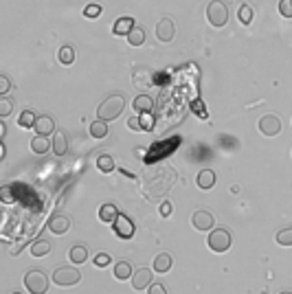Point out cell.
<instances>
[{
  "instance_id": "cell-18",
  "label": "cell",
  "mask_w": 292,
  "mask_h": 294,
  "mask_svg": "<svg viewBox=\"0 0 292 294\" xmlns=\"http://www.w3.org/2000/svg\"><path fill=\"white\" fill-rule=\"evenodd\" d=\"M68 152V136L64 132H55L53 134V154L55 156H64Z\"/></svg>"
},
{
  "instance_id": "cell-7",
  "label": "cell",
  "mask_w": 292,
  "mask_h": 294,
  "mask_svg": "<svg viewBox=\"0 0 292 294\" xmlns=\"http://www.w3.org/2000/svg\"><path fill=\"white\" fill-rule=\"evenodd\" d=\"M257 127L264 136H277L281 132V119L275 117V114H264V117L259 119Z\"/></svg>"
},
{
  "instance_id": "cell-12",
  "label": "cell",
  "mask_w": 292,
  "mask_h": 294,
  "mask_svg": "<svg viewBox=\"0 0 292 294\" xmlns=\"http://www.w3.org/2000/svg\"><path fill=\"white\" fill-rule=\"evenodd\" d=\"M35 134L40 136H48V134H53L55 132V119L53 117H48V114H40L38 121H35Z\"/></svg>"
},
{
  "instance_id": "cell-22",
  "label": "cell",
  "mask_w": 292,
  "mask_h": 294,
  "mask_svg": "<svg viewBox=\"0 0 292 294\" xmlns=\"http://www.w3.org/2000/svg\"><path fill=\"white\" fill-rule=\"evenodd\" d=\"M51 141H48V136H33V141H31V152L33 154H46L48 150H51Z\"/></svg>"
},
{
  "instance_id": "cell-2",
  "label": "cell",
  "mask_w": 292,
  "mask_h": 294,
  "mask_svg": "<svg viewBox=\"0 0 292 294\" xmlns=\"http://www.w3.org/2000/svg\"><path fill=\"white\" fill-rule=\"evenodd\" d=\"M207 20L211 27L222 29L226 22H229V7H226L222 0H211L207 5Z\"/></svg>"
},
{
  "instance_id": "cell-28",
  "label": "cell",
  "mask_w": 292,
  "mask_h": 294,
  "mask_svg": "<svg viewBox=\"0 0 292 294\" xmlns=\"http://www.w3.org/2000/svg\"><path fill=\"white\" fill-rule=\"evenodd\" d=\"M35 121H38V117H35L33 110H24L20 117H18V125L24 127V130H31V127L35 125Z\"/></svg>"
},
{
  "instance_id": "cell-40",
  "label": "cell",
  "mask_w": 292,
  "mask_h": 294,
  "mask_svg": "<svg viewBox=\"0 0 292 294\" xmlns=\"http://www.w3.org/2000/svg\"><path fill=\"white\" fill-rule=\"evenodd\" d=\"M3 198H5L7 204L13 202V200H11V189H9V187H5V189H3Z\"/></svg>"
},
{
  "instance_id": "cell-33",
  "label": "cell",
  "mask_w": 292,
  "mask_h": 294,
  "mask_svg": "<svg viewBox=\"0 0 292 294\" xmlns=\"http://www.w3.org/2000/svg\"><path fill=\"white\" fill-rule=\"evenodd\" d=\"M277 9L283 18H292V0H279Z\"/></svg>"
},
{
  "instance_id": "cell-6",
  "label": "cell",
  "mask_w": 292,
  "mask_h": 294,
  "mask_svg": "<svg viewBox=\"0 0 292 294\" xmlns=\"http://www.w3.org/2000/svg\"><path fill=\"white\" fill-rule=\"evenodd\" d=\"M112 228H115V235L119 240H132L134 237V233H136V226L134 222L130 219L127 215H121L115 219V224H112Z\"/></svg>"
},
{
  "instance_id": "cell-30",
  "label": "cell",
  "mask_w": 292,
  "mask_h": 294,
  "mask_svg": "<svg viewBox=\"0 0 292 294\" xmlns=\"http://www.w3.org/2000/svg\"><path fill=\"white\" fill-rule=\"evenodd\" d=\"M238 18H240V22L244 24V27H248V24L253 22V7H250V5H242L240 11H238Z\"/></svg>"
},
{
  "instance_id": "cell-9",
  "label": "cell",
  "mask_w": 292,
  "mask_h": 294,
  "mask_svg": "<svg viewBox=\"0 0 292 294\" xmlns=\"http://www.w3.org/2000/svg\"><path fill=\"white\" fill-rule=\"evenodd\" d=\"M156 38H158V42H172V40L176 38V24L169 20V18H163V20H158L156 24Z\"/></svg>"
},
{
  "instance_id": "cell-34",
  "label": "cell",
  "mask_w": 292,
  "mask_h": 294,
  "mask_svg": "<svg viewBox=\"0 0 292 294\" xmlns=\"http://www.w3.org/2000/svg\"><path fill=\"white\" fill-rule=\"evenodd\" d=\"M84 15H86V18H99V15H101V7L99 5H97V3H90V5H88L86 7V9H84Z\"/></svg>"
},
{
  "instance_id": "cell-23",
  "label": "cell",
  "mask_w": 292,
  "mask_h": 294,
  "mask_svg": "<svg viewBox=\"0 0 292 294\" xmlns=\"http://www.w3.org/2000/svg\"><path fill=\"white\" fill-rule=\"evenodd\" d=\"M132 266H130V261H117L115 264V277L119 281H125V279H132Z\"/></svg>"
},
{
  "instance_id": "cell-16",
  "label": "cell",
  "mask_w": 292,
  "mask_h": 294,
  "mask_svg": "<svg viewBox=\"0 0 292 294\" xmlns=\"http://www.w3.org/2000/svg\"><path fill=\"white\" fill-rule=\"evenodd\" d=\"M198 187L202 191H209V189H213L215 187V171L213 169H202L200 174H198Z\"/></svg>"
},
{
  "instance_id": "cell-20",
  "label": "cell",
  "mask_w": 292,
  "mask_h": 294,
  "mask_svg": "<svg viewBox=\"0 0 292 294\" xmlns=\"http://www.w3.org/2000/svg\"><path fill=\"white\" fill-rule=\"evenodd\" d=\"M148 77H152V72L148 68H139V70L134 72V86L139 88V90H148V88L154 84V81L148 79Z\"/></svg>"
},
{
  "instance_id": "cell-39",
  "label": "cell",
  "mask_w": 292,
  "mask_h": 294,
  "mask_svg": "<svg viewBox=\"0 0 292 294\" xmlns=\"http://www.w3.org/2000/svg\"><path fill=\"white\" fill-rule=\"evenodd\" d=\"M141 121H143V127H145V132L152 127V121H150V114H141Z\"/></svg>"
},
{
  "instance_id": "cell-42",
  "label": "cell",
  "mask_w": 292,
  "mask_h": 294,
  "mask_svg": "<svg viewBox=\"0 0 292 294\" xmlns=\"http://www.w3.org/2000/svg\"><path fill=\"white\" fill-rule=\"evenodd\" d=\"M279 294H292V292H288V290H286V292H279Z\"/></svg>"
},
{
  "instance_id": "cell-19",
  "label": "cell",
  "mask_w": 292,
  "mask_h": 294,
  "mask_svg": "<svg viewBox=\"0 0 292 294\" xmlns=\"http://www.w3.org/2000/svg\"><path fill=\"white\" fill-rule=\"evenodd\" d=\"M136 27L134 24V20L132 18H117V22H115V27H112V33L115 35H130V31H132Z\"/></svg>"
},
{
  "instance_id": "cell-17",
  "label": "cell",
  "mask_w": 292,
  "mask_h": 294,
  "mask_svg": "<svg viewBox=\"0 0 292 294\" xmlns=\"http://www.w3.org/2000/svg\"><path fill=\"white\" fill-rule=\"evenodd\" d=\"M88 132H90L93 138H97V141H101V138L108 136L110 132V127H108V121H101V119H97L90 123V127H88Z\"/></svg>"
},
{
  "instance_id": "cell-38",
  "label": "cell",
  "mask_w": 292,
  "mask_h": 294,
  "mask_svg": "<svg viewBox=\"0 0 292 294\" xmlns=\"http://www.w3.org/2000/svg\"><path fill=\"white\" fill-rule=\"evenodd\" d=\"M160 215H163V217L172 215V202H163V204H160Z\"/></svg>"
},
{
  "instance_id": "cell-24",
  "label": "cell",
  "mask_w": 292,
  "mask_h": 294,
  "mask_svg": "<svg viewBox=\"0 0 292 294\" xmlns=\"http://www.w3.org/2000/svg\"><path fill=\"white\" fill-rule=\"evenodd\" d=\"M115 158L110 156V154H101L99 158H97V169L101 171V174H112L115 171Z\"/></svg>"
},
{
  "instance_id": "cell-15",
  "label": "cell",
  "mask_w": 292,
  "mask_h": 294,
  "mask_svg": "<svg viewBox=\"0 0 292 294\" xmlns=\"http://www.w3.org/2000/svg\"><path fill=\"white\" fill-rule=\"evenodd\" d=\"M117 217H119V211H117L115 204H112V202L101 204V209H99V222H103V224H115Z\"/></svg>"
},
{
  "instance_id": "cell-43",
  "label": "cell",
  "mask_w": 292,
  "mask_h": 294,
  "mask_svg": "<svg viewBox=\"0 0 292 294\" xmlns=\"http://www.w3.org/2000/svg\"><path fill=\"white\" fill-rule=\"evenodd\" d=\"M13 294H22V292H13Z\"/></svg>"
},
{
  "instance_id": "cell-26",
  "label": "cell",
  "mask_w": 292,
  "mask_h": 294,
  "mask_svg": "<svg viewBox=\"0 0 292 294\" xmlns=\"http://www.w3.org/2000/svg\"><path fill=\"white\" fill-rule=\"evenodd\" d=\"M127 44L130 46H143L145 44V29L143 27H134L127 35Z\"/></svg>"
},
{
  "instance_id": "cell-5",
  "label": "cell",
  "mask_w": 292,
  "mask_h": 294,
  "mask_svg": "<svg viewBox=\"0 0 292 294\" xmlns=\"http://www.w3.org/2000/svg\"><path fill=\"white\" fill-rule=\"evenodd\" d=\"M24 288H27L31 294H46L48 277L42 270H29L24 274Z\"/></svg>"
},
{
  "instance_id": "cell-10",
  "label": "cell",
  "mask_w": 292,
  "mask_h": 294,
  "mask_svg": "<svg viewBox=\"0 0 292 294\" xmlns=\"http://www.w3.org/2000/svg\"><path fill=\"white\" fill-rule=\"evenodd\" d=\"M150 285H152V270H150V268H139V270H134V274H132V288L136 292L148 290Z\"/></svg>"
},
{
  "instance_id": "cell-4",
  "label": "cell",
  "mask_w": 292,
  "mask_h": 294,
  "mask_svg": "<svg viewBox=\"0 0 292 294\" xmlns=\"http://www.w3.org/2000/svg\"><path fill=\"white\" fill-rule=\"evenodd\" d=\"M82 281V272L72 266H62L58 270L53 272V283L60 285V288H72Z\"/></svg>"
},
{
  "instance_id": "cell-32",
  "label": "cell",
  "mask_w": 292,
  "mask_h": 294,
  "mask_svg": "<svg viewBox=\"0 0 292 294\" xmlns=\"http://www.w3.org/2000/svg\"><path fill=\"white\" fill-rule=\"evenodd\" d=\"M110 261H112L110 252H97V255H95V266H97V268H105V266H110Z\"/></svg>"
},
{
  "instance_id": "cell-41",
  "label": "cell",
  "mask_w": 292,
  "mask_h": 294,
  "mask_svg": "<svg viewBox=\"0 0 292 294\" xmlns=\"http://www.w3.org/2000/svg\"><path fill=\"white\" fill-rule=\"evenodd\" d=\"M196 110H198V117H207V112H205V108H202L200 101H196Z\"/></svg>"
},
{
  "instance_id": "cell-31",
  "label": "cell",
  "mask_w": 292,
  "mask_h": 294,
  "mask_svg": "<svg viewBox=\"0 0 292 294\" xmlns=\"http://www.w3.org/2000/svg\"><path fill=\"white\" fill-rule=\"evenodd\" d=\"M11 110H13V101L9 99V97H3V99H0V117H9L11 114Z\"/></svg>"
},
{
  "instance_id": "cell-27",
  "label": "cell",
  "mask_w": 292,
  "mask_h": 294,
  "mask_svg": "<svg viewBox=\"0 0 292 294\" xmlns=\"http://www.w3.org/2000/svg\"><path fill=\"white\" fill-rule=\"evenodd\" d=\"M58 57H60V62L64 64V66H70V64H75V48H72L70 44H64L60 48Z\"/></svg>"
},
{
  "instance_id": "cell-25",
  "label": "cell",
  "mask_w": 292,
  "mask_h": 294,
  "mask_svg": "<svg viewBox=\"0 0 292 294\" xmlns=\"http://www.w3.org/2000/svg\"><path fill=\"white\" fill-rule=\"evenodd\" d=\"M51 252V242L48 240H38L31 244V255L33 257H46Z\"/></svg>"
},
{
  "instance_id": "cell-14",
  "label": "cell",
  "mask_w": 292,
  "mask_h": 294,
  "mask_svg": "<svg viewBox=\"0 0 292 294\" xmlns=\"http://www.w3.org/2000/svg\"><path fill=\"white\" fill-rule=\"evenodd\" d=\"M132 108H134V112L139 114V117H141V114H150L154 110V99L150 95H139L132 101Z\"/></svg>"
},
{
  "instance_id": "cell-8",
  "label": "cell",
  "mask_w": 292,
  "mask_h": 294,
  "mask_svg": "<svg viewBox=\"0 0 292 294\" xmlns=\"http://www.w3.org/2000/svg\"><path fill=\"white\" fill-rule=\"evenodd\" d=\"M191 224L196 231H213V226H215V217L211 211H196V213L191 215Z\"/></svg>"
},
{
  "instance_id": "cell-36",
  "label": "cell",
  "mask_w": 292,
  "mask_h": 294,
  "mask_svg": "<svg viewBox=\"0 0 292 294\" xmlns=\"http://www.w3.org/2000/svg\"><path fill=\"white\" fill-rule=\"evenodd\" d=\"M9 90H11V81H9V77H7V75H3V77H0V95L7 97V95H9Z\"/></svg>"
},
{
  "instance_id": "cell-35",
  "label": "cell",
  "mask_w": 292,
  "mask_h": 294,
  "mask_svg": "<svg viewBox=\"0 0 292 294\" xmlns=\"http://www.w3.org/2000/svg\"><path fill=\"white\" fill-rule=\"evenodd\" d=\"M127 127L132 130V132H145V127H143V121H141V117L136 114V117H132V119H127Z\"/></svg>"
},
{
  "instance_id": "cell-21",
  "label": "cell",
  "mask_w": 292,
  "mask_h": 294,
  "mask_svg": "<svg viewBox=\"0 0 292 294\" xmlns=\"http://www.w3.org/2000/svg\"><path fill=\"white\" fill-rule=\"evenodd\" d=\"M68 259H70V264H75V266H82L88 261V248L86 246H72L68 250Z\"/></svg>"
},
{
  "instance_id": "cell-29",
  "label": "cell",
  "mask_w": 292,
  "mask_h": 294,
  "mask_svg": "<svg viewBox=\"0 0 292 294\" xmlns=\"http://www.w3.org/2000/svg\"><path fill=\"white\" fill-rule=\"evenodd\" d=\"M275 240H277L279 246H292V226L281 228V231L275 235Z\"/></svg>"
},
{
  "instance_id": "cell-37",
  "label": "cell",
  "mask_w": 292,
  "mask_h": 294,
  "mask_svg": "<svg viewBox=\"0 0 292 294\" xmlns=\"http://www.w3.org/2000/svg\"><path fill=\"white\" fill-rule=\"evenodd\" d=\"M148 294H167V288L163 283H152L148 288Z\"/></svg>"
},
{
  "instance_id": "cell-11",
  "label": "cell",
  "mask_w": 292,
  "mask_h": 294,
  "mask_svg": "<svg viewBox=\"0 0 292 294\" xmlns=\"http://www.w3.org/2000/svg\"><path fill=\"white\" fill-rule=\"evenodd\" d=\"M48 231H51L53 235H64L70 231V217L66 215H53L51 219H48Z\"/></svg>"
},
{
  "instance_id": "cell-13",
  "label": "cell",
  "mask_w": 292,
  "mask_h": 294,
  "mask_svg": "<svg viewBox=\"0 0 292 294\" xmlns=\"http://www.w3.org/2000/svg\"><path fill=\"white\" fill-rule=\"evenodd\" d=\"M172 264H174V259L169 252H158L156 257H154V266H152V270L154 272H158V274H165L172 270Z\"/></svg>"
},
{
  "instance_id": "cell-1",
  "label": "cell",
  "mask_w": 292,
  "mask_h": 294,
  "mask_svg": "<svg viewBox=\"0 0 292 294\" xmlns=\"http://www.w3.org/2000/svg\"><path fill=\"white\" fill-rule=\"evenodd\" d=\"M125 110V97L123 95H110L99 103L97 108V117L101 121H115L121 117V112Z\"/></svg>"
},
{
  "instance_id": "cell-3",
  "label": "cell",
  "mask_w": 292,
  "mask_h": 294,
  "mask_svg": "<svg viewBox=\"0 0 292 294\" xmlns=\"http://www.w3.org/2000/svg\"><path fill=\"white\" fill-rule=\"evenodd\" d=\"M209 233L211 235H207V246L213 252H226L231 248V244H233L231 231H226V228H213Z\"/></svg>"
}]
</instances>
